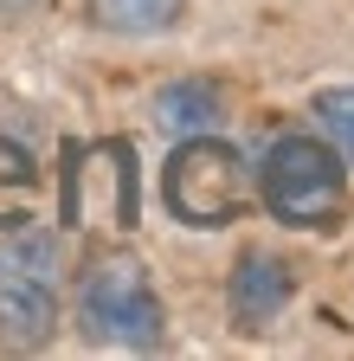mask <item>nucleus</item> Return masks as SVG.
Listing matches in <instances>:
<instances>
[{"label": "nucleus", "instance_id": "nucleus-1", "mask_svg": "<svg viewBox=\"0 0 354 361\" xmlns=\"http://www.w3.org/2000/svg\"><path fill=\"white\" fill-rule=\"evenodd\" d=\"M258 194L271 219L296 226V233H335L348 219V161L316 135H284L258 168Z\"/></svg>", "mask_w": 354, "mask_h": 361}, {"label": "nucleus", "instance_id": "nucleus-2", "mask_svg": "<svg viewBox=\"0 0 354 361\" xmlns=\"http://www.w3.org/2000/svg\"><path fill=\"white\" fill-rule=\"evenodd\" d=\"M77 323L91 342H116V348H155L167 316L161 297L148 284V264L129 252H103L91 271L77 278Z\"/></svg>", "mask_w": 354, "mask_h": 361}, {"label": "nucleus", "instance_id": "nucleus-3", "mask_svg": "<svg viewBox=\"0 0 354 361\" xmlns=\"http://www.w3.org/2000/svg\"><path fill=\"white\" fill-rule=\"evenodd\" d=\"M161 200L181 226H232L251 207V168L219 135H187L161 168Z\"/></svg>", "mask_w": 354, "mask_h": 361}, {"label": "nucleus", "instance_id": "nucleus-4", "mask_svg": "<svg viewBox=\"0 0 354 361\" xmlns=\"http://www.w3.org/2000/svg\"><path fill=\"white\" fill-rule=\"evenodd\" d=\"M58 329V239L13 233L0 245V342L39 348Z\"/></svg>", "mask_w": 354, "mask_h": 361}, {"label": "nucleus", "instance_id": "nucleus-5", "mask_svg": "<svg viewBox=\"0 0 354 361\" xmlns=\"http://www.w3.org/2000/svg\"><path fill=\"white\" fill-rule=\"evenodd\" d=\"M226 303H232V329L258 336L264 323H277V310L290 303V264L271 258V252H245L239 271H232Z\"/></svg>", "mask_w": 354, "mask_h": 361}, {"label": "nucleus", "instance_id": "nucleus-6", "mask_svg": "<svg viewBox=\"0 0 354 361\" xmlns=\"http://www.w3.org/2000/svg\"><path fill=\"white\" fill-rule=\"evenodd\" d=\"M155 123L174 129V135H213L226 123V97H219V84H167L155 97Z\"/></svg>", "mask_w": 354, "mask_h": 361}, {"label": "nucleus", "instance_id": "nucleus-7", "mask_svg": "<svg viewBox=\"0 0 354 361\" xmlns=\"http://www.w3.org/2000/svg\"><path fill=\"white\" fill-rule=\"evenodd\" d=\"M91 13H97V26H110V32H167L174 20L187 13V0H91Z\"/></svg>", "mask_w": 354, "mask_h": 361}, {"label": "nucleus", "instance_id": "nucleus-8", "mask_svg": "<svg viewBox=\"0 0 354 361\" xmlns=\"http://www.w3.org/2000/svg\"><path fill=\"white\" fill-rule=\"evenodd\" d=\"M316 129H322V142L354 168V84H329V90H316Z\"/></svg>", "mask_w": 354, "mask_h": 361}, {"label": "nucleus", "instance_id": "nucleus-9", "mask_svg": "<svg viewBox=\"0 0 354 361\" xmlns=\"http://www.w3.org/2000/svg\"><path fill=\"white\" fill-rule=\"evenodd\" d=\"M39 188V168H32V155L26 149H13V142H0V194H32ZM0 226H13V213H7V200H0Z\"/></svg>", "mask_w": 354, "mask_h": 361}, {"label": "nucleus", "instance_id": "nucleus-10", "mask_svg": "<svg viewBox=\"0 0 354 361\" xmlns=\"http://www.w3.org/2000/svg\"><path fill=\"white\" fill-rule=\"evenodd\" d=\"M39 0H0V20H13V13H32Z\"/></svg>", "mask_w": 354, "mask_h": 361}]
</instances>
